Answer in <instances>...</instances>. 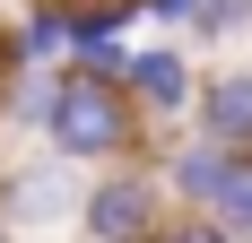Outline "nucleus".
Wrapping results in <instances>:
<instances>
[{
  "instance_id": "f257e3e1",
  "label": "nucleus",
  "mask_w": 252,
  "mask_h": 243,
  "mask_svg": "<svg viewBox=\"0 0 252 243\" xmlns=\"http://www.w3.org/2000/svg\"><path fill=\"white\" fill-rule=\"evenodd\" d=\"M148 122H139V104H130V87H96V78H78L70 70V87H61V113H52V156L61 165H78V174H104V165H139L148 156Z\"/></svg>"
},
{
  "instance_id": "f03ea898",
  "label": "nucleus",
  "mask_w": 252,
  "mask_h": 243,
  "mask_svg": "<svg viewBox=\"0 0 252 243\" xmlns=\"http://www.w3.org/2000/svg\"><path fill=\"white\" fill-rule=\"evenodd\" d=\"M165 226H174V191H165L157 156H139V165H104V174H87L78 243H157Z\"/></svg>"
},
{
  "instance_id": "7ed1b4c3",
  "label": "nucleus",
  "mask_w": 252,
  "mask_h": 243,
  "mask_svg": "<svg viewBox=\"0 0 252 243\" xmlns=\"http://www.w3.org/2000/svg\"><path fill=\"white\" fill-rule=\"evenodd\" d=\"M78 209H87V174L61 165V156H18V165L0 174V226L26 243H44V226H78Z\"/></svg>"
},
{
  "instance_id": "20e7f679",
  "label": "nucleus",
  "mask_w": 252,
  "mask_h": 243,
  "mask_svg": "<svg viewBox=\"0 0 252 243\" xmlns=\"http://www.w3.org/2000/svg\"><path fill=\"white\" fill-rule=\"evenodd\" d=\"M157 174H165V191H174V217H218V200L235 191L244 156L218 148V139H200V130H183V139L157 148Z\"/></svg>"
},
{
  "instance_id": "39448f33",
  "label": "nucleus",
  "mask_w": 252,
  "mask_h": 243,
  "mask_svg": "<svg viewBox=\"0 0 252 243\" xmlns=\"http://www.w3.org/2000/svg\"><path fill=\"white\" fill-rule=\"evenodd\" d=\"M200 78H209V70H191L183 35L139 44V61H130V104H139V122H148V130L183 122V130H191V113H200Z\"/></svg>"
},
{
  "instance_id": "423d86ee",
  "label": "nucleus",
  "mask_w": 252,
  "mask_h": 243,
  "mask_svg": "<svg viewBox=\"0 0 252 243\" xmlns=\"http://www.w3.org/2000/svg\"><path fill=\"white\" fill-rule=\"evenodd\" d=\"M70 44H78V9L70 0H26L9 35H0V70L26 78V70H70Z\"/></svg>"
},
{
  "instance_id": "0eeeda50",
  "label": "nucleus",
  "mask_w": 252,
  "mask_h": 243,
  "mask_svg": "<svg viewBox=\"0 0 252 243\" xmlns=\"http://www.w3.org/2000/svg\"><path fill=\"white\" fill-rule=\"evenodd\" d=\"M191 130L218 148H235V156H252V61H226V70L200 78V113H191Z\"/></svg>"
},
{
  "instance_id": "6e6552de",
  "label": "nucleus",
  "mask_w": 252,
  "mask_h": 243,
  "mask_svg": "<svg viewBox=\"0 0 252 243\" xmlns=\"http://www.w3.org/2000/svg\"><path fill=\"white\" fill-rule=\"evenodd\" d=\"M61 87H70V70H26V78H9V87H0V130H18V139H52Z\"/></svg>"
},
{
  "instance_id": "1a4fd4ad",
  "label": "nucleus",
  "mask_w": 252,
  "mask_h": 243,
  "mask_svg": "<svg viewBox=\"0 0 252 243\" xmlns=\"http://www.w3.org/2000/svg\"><path fill=\"white\" fill-rule=\"evenodd\" d=\"M252 26V0H209L200 26H191V44H226V35H244Z\"/></svg>"
},
{
  "instance_id": "9d476101",
  "label": "nucleus",
  "mask_w": 252,
  "mask_h": 243,
  "mask_svg": "<svg viewBox=\"0 0 252 243\" xmlns=\"http://www.w3.org/2000/svg\"><path fill=\"white\" fill-rule=\"evenodd\" d=\"M218 226H226L235 243H252V156H244V174H235V191L218 200Z\"/></svg>"
},
{
  "instance_id": "9b49d317",
  "label": "nucleus",
  "mask_w": 252,
  "mask_h": 243,
  "mask_svg": "<svg viewBox=\"0 0 252 243\" xmlns=\"http://www.w3.org/2000/svg\"><path fill=\"white\" fill-rule=\"evenodd\" d=\"M200 9H209V0H139V18L165 26V35H191V26H200Z\"/></svg>"
},
{
  "instance_id": "f8f14e48",
  "label": "nucleus",
  "mask_w": 252,
  "mask_h": 243,
  "mask_svg": "<svg viewBox=\"0 0 252 243\" xmlns=\"http://www.w3.org/2000/svg\"><path fill=\"white\" fill-rule=\"evenodd\" d=\"M157 243H235V235H226L218 217H174V226H165Z\"/></svg>"
},
{
  "instance_id": "ddd939ff",
  "label": "nucleus",
  "mask_w": 252,
  "mask_h": 243,
  "mask_svg": "<svg viewBox=\"0 0 252 243\" xmlns=\"http://www.w3.org/2000/svg\"><path fill=\"white\" fill-rule=\"evenodd\" d=\"M9 18H18V9H0V35H9Z\"/></svg>"
},
{
  "instance_id": "4468645a",
  "label": "nucleus",
  "mask_w": 252,
  "mask_h": 243,
  "mask_svg": "<svg viewBox=\"0 0 252 243\" xmlns=\"http://www.w3.org/2000/svg\"><path fill=\"white\" fill-rule=\"evenodd\" d=\"M0 243H18V235H9V226H0Z\"/></svg>"
},
{
  "instance_id": "2eb2a0df",
  "label": "nucleus",
  "mask_w": 252,
  "mask_h": 243,
  "mask_svg": "<svg viewBox=\"0 0 252 243\" xmlns=\"http://www.w3.org/2000/svg\"><path fill=\"white\" fill-rule=\"evenodd\" d=\"M70 9H87V0H70Z\"/></svg>"
},
{
  "instance_id": "dca6fc26",
  "label": "nucleus",
  "mask_w": 252,
  "mask_h": 243,
  "mask_svg": "<svg viewBox=\"0 0 252 243\" xmlns=\"http://www.w3.org/2000/svg\"><path fill=\"white\" fill-rule=\"evenodd\" d=\"M18 243H26V235H18Z\"/></svg>"
}]
</instances>
